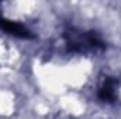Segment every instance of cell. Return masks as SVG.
Masks as SVG:
<instances>
[{
    "label": "cell",
    "mask_w": 121,
    "mask_h": 119,
    "mask_svg": "<svg viewBox=\"0 0 121 119\" xmlns=\"http://www.w3.org/2000/svg\"><path fill=\"white\" fill-rule=\"evenodd\" d=\"M113 84H114L113 80H107V81L104 83V86L101 87V90L99 91V97H100L103 101H111V99H114Z\"/></svg>",
    "instance_id": "2"
},
{
    "label": "cell",
    "mask_w": 121,
    "mask_h": 119,
    "mask_svg": "<svg viewBox=\"0 0 121 119\" xmlns=\"http://www.w3.org/2000/svg\"><path fill=\"white\" fill-rule=\"evenodd\" d=\"M0 25L1 28L6 31H9L10 34L18 36V38H24V39H30L32 38L31 32L28 30H26L23 25H20L18 23H14V21H10V20H0Z\"/></svg>",
    "instance_id": "1"
}]
</instances>
